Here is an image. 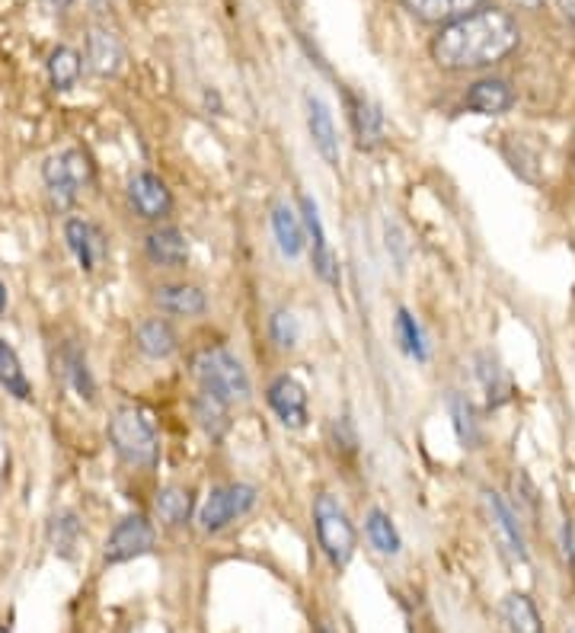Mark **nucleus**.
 <instances>
[{
  "mask_svg": "<svg viewBox=\"0 0 575 633\" xmlns=\"http://www.w3.org/2000/svg\"><path fill=\"white\" fill-rule=\"evenodd\" d=\"M419 20L426 23H451L457 16H467L479 7V0H403Z\"/></svg>",
  "mask_w": 575,
  "mask_h": 633,
  "instance_id": "19",
  "label": "nucleus"
},
{
  "mask_svg": "<svg viewBox=\"0 0 575 633\" xmlns=\"http://www.w3.org/2000/svg\"><path fill=\"white\" fill-rule=\"evenodd\" d=\"M365 532H368V540H371V547H378L383 557H396L400 553V535H396V528H393V522H390V515L381 512V509H371L368 512V522H365Z\"/></svg>",
  "mask_w": 575,
  "mask_h": 633,
  "instance_id": "30",
  "label": "nucleus"
},
{
  "mask_svg": "<svg viewBox=\"0 0 575 633\" xmlns=\"http://www.w3.org/2000/svg\"><path fill=\"white\" fill-rule=\"evenodd\" d=\"M256 506V489L246 484H234V487H218L211 489V496L205 499L198 522L208 535L228 528L231 522H237L240 515H246Z\"/></svg>",
  "mask_w": 575,
  "mask_h": 633,
  "instance_id": "6",
  "label": "nucleus"
},
{
  "mask_svg": "<svg viewBox=\"0 0 575 633\" xmlns=\"http://www.w3.org/2000/svg\"><path fill=\"white\" fill-rule=\"evenodd\" d=\"M147 256L154 266H163V269H183L189 263V241L183 231L176 228H160V231H150L147 234Z\"/></svg>",
  "mask_w": 575,
  "mask_h": 633,
  "instance_id": "13",
  "label": "nucleus"
},
{
  "mask_svg": "<svg viewBox=\"0 0 575 633\" xmlns=\"http://www.w3.org/2000/svg\"><path fill=\"white\" fill-rule=\"evenodd\" d=\"M317 633H333V631H330V624H327V621H317Z\"/></svg>",
  "mask_w": 575,
  "mask_h": 633,
  "instance_id": "37",
  "label": "nucleus"
},
{
  "mask_svg": "<svg viewBox=\"0 0 575 633\" xmlns=\"http://www.w3.org/2000/svg\"><path fill=\"white\" fill-rule=\"evenodd\" d=\"M522 7H540V0H518Z\"/></svg>",
  "mask_w": 575,
  "mask_h": 633,
  "instance_id": "38",
  "label": "nucleus"
},
{
  "mask_svg": "<svg viewBox=\"0 0 575 633\" xmlns=\"http://www.w3.org/2000/svg\"><path fill=\"white\" fill-rule=\"evenodd\" d=\"M301 211H304V228L310 234V256H314V272L327 282L339 289L342 282V272H339V259H335L333 246L327 241V231H323V221H320V208L310 195H301Z\"/></svg>",
  "mask_w": 575,
  "mask_h": 633,
  "instance_id": "8",
  "label": "nucleus"
},
{
  "mask_svg": "<svg viewBox=\"0 0 575 633\" xmlns=\"http://www.w3.org/2000/svg\"><path fill=\"white\" fill-rule=\"evenodd\" d=\"M87 61L99 77H112L122 68V49L106 29H94L87 39Z\"/></svg>",
  "mask_w": 575,
  "mask_h": 633,
  "instance_id": "20",
  "label": "nucleus"
},
{
  "mask_svg": "<svg viewBox=\"0 0 575 633\" xmlns=\"http://www.w3.org/2000/svg\"><path fill=\"white\" fill-rule=\"evenodd\" d=\"M42 176H46L51 202L58 208H71L77 202L81 190H87L94 183V163L84 150L71 147V150H61V154L48 157Z\"/></svg>",
  "mask_w": 575,
  "mask_h": 633,
  "instance_id": "5",
  "label": "nucleus"
},
{
  "mask_svg": "<svg viewBox=\"0 0 575 633\" xmlns=\"http://www.w3.org/2000/svg\"><path fill=\"white\" fill-rule=\"evenodd\" d=\"M333 439H335V448H342V451H348V454L358 448V439H355V429H352L348 416H339V419H335Z\"/></svg>",
  "mask_w": 575,
  "mask_h": 633,
  "instance_id": "34",
  "label": "nucleus"
},
{
  "mask_svg": "<svg viewBox=\"0 0 575 633\" xmlns=\"http://www.w3.org/2000/svg\"><path fill=\"white\" fill-rule=\"evenodd\" d=\"M61 372H64V378L71 381V388L77 390V397L94 400L96 385L90 368H87V355H84L74 342H68V345L61 349Z\"/></svg>",
  "mask_w": 575,
  "mask_h": 633,
  "instance_id": "23",
  "label": "nucleus"
},
{
  "mask_svg": "<svg viewBox=\"0 0 575 633\" xmlns=\"http://www.w3.org/2000/svg\"><path fill=\"white\" fill-rule=\"evenodd\" d=\"M81 61H84V58H81L74 49H68V46L51 51V58H48V77H51V87H54V90H71V87L81 81V71H84Z\"/></svg>",
  "mask_w": 575,
  "mask_h": 633,
  "instance_id": "26",
  "label": "nucleus"
},
{
  "mask_svg": "<svg viewBox=\"0 0 575 633\" xmlns=\"http://www.w3.org/2000/svg\"><path fill=\"white\" fill-rule=\"evenodd\" d=\"M51 3H58V7H68L71 0H51Z\"/></svg>",
  "mask_w": 575,
  "mask_h": 633,
  "instance_id": "39",
  "label": "nucleus"
},
{
  "mask_svg": "<svg viewBox=\"0 0 575 633\" xmlns=\"http://www.w3.org/2000/svg\"><path fill=\"white\" fill-rule=\"evenodd\" d=\"M502 618L509 624L512 633H543V624H540V614L534 608V601L522 595V592H512L505 601H502Z\"/></svg>",
  "mask_w": 575,
  "mask_h": 633,
  "instance_id": "24",
  "label": "nucleus"
},
{
  "mask_svg": "<svg viewBox=\"0 0 575 633\" xmlns=\"http://www.w3.org/2000/svg\"><path fill=\"white\" fill-rule=\"evenodd\" d=\"M396 337H400V345H403V352L406 355H413V358H419V362H426V355H429V349H426V337H423V327L416 324V317L403 307L400 314H396Z\"/></svg>",
  "mask_w": 575,
  "mask_h": 633,
  "instance_id": "31",
  "label": "nucleus"
},
{
  "mask_svg": "<svg viewBox=\"0 0 575 633\" xmlns=\"http://www.w3.org/2000/svg\"><path fill=\"white\" fill-rule=\"evenodd\" d=\"M157 304L170 314H180V317H198L208 307L205 294L195 285H163V289H157Z\"/></svg>",
  "mask_w": 575,
  "mask_h": 633,
  "instance_id": "21",
  "label": "nucleus"
},
{
  "mask_svg": "<svg viewBox=\"0 0 575 633\" xmlns=\"http://www.w3.org/2000/svg\"><path fill=\"white\" fill-rule=\"evenodd\" d=\"M157 515H160V522L163 525H170V528H180V525H186L192 515V492L183 487H167L160 496H157Z\"/></svg>",
  "mask_w": 575,
  "mask_h": 633,
  "instance_id": "27",
  "label": "nucleus"
},
{
  "mask_svg": "<svg viewBox=\"0 0 575 633\" xmlns=\"http://www.w3.org/2000/svg\"><path fill=\"white\" fill-rule=\"evenodd\" d=\"M556 3H560L563 16H566V20H573V23H575V0H556Z\"/></svg>",
  "mask_w": 575,
  "mask_h": 633,
  "instance_id": "35",
  "label": "nucleus"
},
{
  "mask_svg": "<svg viewBox=\"0 0 575 633\" xmlns=\"http://www.w3.org/2000/svg\"><path fill=\"white\" fill-rule=\"evenodd\" d=\"M512 102L515 97L505 81H479L467 94V106L479 115H502L505 109H512Z\"/></svg>",
  "mask_w": 575,
  "mask_h": 633,
  "instance_id": "18",
  "label": "nucleus"
},
{
  "mask_svg": "<svg viewBox=\"0 0 575 633\" xmlns=\"http://www.w3.org/2000/svg\"><path fill=\"white\" fill-rule=\"evenodd\" d=\"M192 372L201 390L221 397L224 403H243L249 397V375L240 365L237 355H231L221 345H208L192 358Z\"/></svg>",
  "mask_w": 575,
  "mask_h": 633,
  "instance_id": "2",
  "label": "nucleus"
},
{
  "mask_svg": "<svg viewBox=\"0 0 575 633\" xmlns=\"http://www.w3.org/2000/svg\"><path fill=\"white\" fill-rule=\"evenodd\" d=\"M448 406H451V416H454L457 439L464 441V448H477L479 433H477V423H474V410H470V403H467L461 393H451Z\"/></svg>",
  "mask_w": 575,
  "mask_h": 633,
  "instance_id": "32",
  "label": "nucleus"
},
{
  "mask_svg": "<svg viewBox=\"0 0 575 633\" xmlns=\"http://www.w3.org/2000/svg\"><path fill=\"white\" fill-rule=\"evenodd\" d=\"M228 406H231V403H224L221 397H215V393H208V390H201V393L195 397V403H192L195 419H198V426H201L211 439H221V436L228 433V426H231Z\"/></svg>",
  "mask_w": 575,
  "mask_h": 633,
  "instance_id": "22",
  "label": "nucleus"
},
{
  "mask_svg": "<svg viewBox=\"0 0 575 633\" xmlns=\"http://www.w3.org/2000/svg\"><path fill=\"white\" fill-rule=\"evenodd\" d=\"M64 241L71 246V253L77 256L84 272H96V266L106 259V238L87 218H68L64 224Z\"/></svg>",
  "mask_w": 575,
  "mask_h": 633,
  "instance_id": "11",
  "label": "nucleus"
},
{
  "mask_svg": "<svg viewBox=\"0 0 575 633\" xmlns=\"http://www.w3.org/2000/svg\"><path fill=\"white\" fill-rule=\"evenodd\" d=\"M314 525H317V540L323 547V553L330 557L335 570H345L352 553H355V544H358V535H355V525L348 522L345 509L335 502L333 496H317L314 502Z\"/></svg>",
  "mask_w": 575,
  "mask_h": 633,
  "instance_id": "4",
  "label": "nucleus"
},
{
  "mask_svg": "<svg viewBox=\"0 0 575 633\" xmlns=\"http://www.w3.org/2000/svg\"><path fill=\"white\" fill-rule=\"evenodd\" d=\"M0 388L7 390L10 397L23 400V403L33 400V385L23 372V362L7 340H0Z\"/></svg>",
  "mask_w": 575,
  "mask_h": 633,
  "instance_id": "17",
  "label": "nucleus"
},
{
  "mask_svg": "<svg viewBox=\"0 0 575 633\" xmlns=\"http://www.w3.org/2000/svg\"><path fill=\"white\" fill-rule=\"evenodd\" d=\"M81 535H84V528H81V522H77L74 512L51 515V522H48V540H51V547H54L58 557H74V547H77Z\"/></svg>",
  "mask_w": 575,
  "mask_h": 633,
  "instance_id": "28",
  "label": "nucleus"
},
{
  "mask_svg": "<svg viewBox=\"0 0 575 633\" xmlns=\"http://www.w3.org/2000/svg\"><path fill=\"white\" fill-rule=\"evenodd\" d=\"M477 378L482 390H486V400L489 406H502L509 397H512V381L505 375V368L492 358V355H477Z\"/></svg>",
  "mask_w": 575,
  "mask_h": 633,
  "instance_id": "25",
  "label": "nucleus"
},
{
  "mask_svg": "<svg viewBox=\"0 0 575 633\" xmlns=\"http://www.w3.org/2000/svg\"><path fill=\"white\" fill-rule=\"evenodd\" d=\"M150 547H154V525L144 515H129L112 528V535L106 537L102 560L106 563H129V560L147 553Z\"/></svg>",
  "mask_w": 575,
  "mask_h": 633,
  "instance_id": "7",
  "label": "nucleus"
},
{
  "mask_svg": "<svg viewBox=\"0 0 575 633\" xmlns=\"http://www.w3.org/2000/svg\"><path fill=\"white\" fill-rule=\"evenodd\" d=\"M486 506H489V512H492V522H496V532L502 537V544H505L518 560H525L527 557L525 535H522V528H518L515 512L505 506V499H502L499 492H486Z\"/></svg>",
  "mask_w": 575,
  "mask_h": 633,
  "instance_id": "14",
  "label": "nucleus"
},
{
  "mask_svg": "<svg viewBox=\"0 0 575 633\" xmlns=\"http://www.w3.org/2000/svg\"><path fill=\"white\" fill-rule=\"evenodd\" d=\"M307 129L314 147L323 154V160L330 167H339V132L333 125V112L320 97H307Z\"/></svg>",
  "mask_w": 575,
  "mask_h": 633,
  "instance_id": "12",
  "label": "nucleus"
},
{
  "mask_svg": "<svg viewBox=\"0 0 575 633\" xmlns=\"http://www.w3.org/2000/svg\"><path fill=\"white\" fill-rule=\"evenodd\" d=\"M573 154H575V145H573Z\"/></svg>",
  "mask_w": 575,
  "mask_h": 633,
  "instance_id": "40",
  "label": "nucleus"
},
{
  "mask_svg": "<svg viewBox=\"0 0 575 633\" xmlns=\"http://www.w3.org/2000/svg\"><path fill=\"white\" fill-rule=\"evenodd\" d=\"M272 231H276V241H279V246H282V253H285L288 259H294V256L304 253V246H307L304 224L294 215V208L285 205V202L276 205V211H272Z\"/></svg>",
  "mask_w": 575,
  "mask_h": 633,
  "instance_id": "16",
  "label": "nucleus"
},
{
  "mask_svg": "<svg viewBox=\"0 0 575 633\" xmlns=\"http://www.w3.org/2000/svg\"><path fill=\"white\" fill-rule=\"evenodd\" d=\"M269 406L276 410L279 423L285 429H304L307 419H310V410H307V390L297 378L282 375L269 385Z\"/></svg>",
  "mask_w": 575,
  "mask_h": 633,
  "instance_id": "9",
  "label": "nucleus"
},
{
  "mask_svg": "<svg viewBox=\"0 0 575 633\" xmlns=\"http://www.w3.org/2000/svg\"><path fill=\"white\" fill-rule=\"evenodd\" d=\"M518 46V26L505 10L486 7L441 26L431 39V58L444 71H479L502 61Z\"/></svg>",
  "mask_w": 575,
  "mask_h": 633,
  "instance_id": "1",
  "label": "nucleus"
},
{
  "mask_svg": "<svg viewBox=\"0 0 575 633\" xmlns=\"http://www.w3.org/2000/svg\"><path fill=\"white\" fill-rule=\"evenodd\" d=\"M269 333H272V342L279 349H294L301 340V324L291 311H276L272 320H269Z\"/></svg>",
  "mask_w": 575,
  "mask_h": 633,
  "instance_id": "33",
  "label": "nucleus"
},
{
  "mask_svg": "<svg viewBox=\"0 0 575 633\" xmlns=\"http://www.w3.org/2000/svg\"><path fill=\"white\" fill-rule=\"evenodd\" d=\"M109 441L115 454L129 464L150 467L157 461V429L150 416L138 406H122L109 419Z\"/></svg>",
  "mask_w": 575,
  "mask_h": 633,
  "instance_id": "3",
  "label": "nucleus"
},
{
  "mask_svg": "<svg viewBox=\"0 0 575 633\" xmlns=\"http://www.w3.org/2000/svg\"><path fill=\"white\" fill-rule=\"evenodd\" d=\"M135 342L147 358H170L176 352V333L167 320L154 317V320H144L142 327L135 330Z\"/></svg>",
  "mask_w": 575,
  "mask_h": 633,
  "instance_id": "15",
  "label": "nucleus"
},
{
  "mask_svg": "<svg viewBox=\"0 0 575 633\" xmlns=\"http://www.w3.org/2000/svg\"><path fill=\"white\" fill-rule=\"evenodd\" d=\"M352 122H355L358 145H381V112H378V106H371L365 97H352Z\"/></svg>",
  "mask_w": 575,
  "mask_h": 633,
  "instance_id": "29",
  "label": "nucleus"
},
{
  "mask_svg": "<svg viewBox=\"0 0 575 633\" xmlns=\"http://www.w3.org/2000/svg\"><path fill=\"white\" fill-rule=\"evenodd\" d=\"M129 198H132L135 211H138L142 218H147V221H160V218H167L170 208H173V195L167 190V183H163L157 173H150V170H142V173L132 176V183H129Z\"/></svg>",
  "mask_w": 575,
  "mask_h": 633,
  "instance_id": "10",
  "label": "nucleus"
},
{
  "mask_svg": "<svg viewBox=\"0 0 575 633\" xmlns=\"http://www.w3.org/2000/svg\"><path fill=\"white\" fill-rule=\"evenodd\" d=\"M7 311V289H3V282H0V314Z\"/></svg>",
  "mask_w": 575,
  "mask_h": 633,
  "instance_id": "36",
  "label": "nucleus"
}]
</instances>
